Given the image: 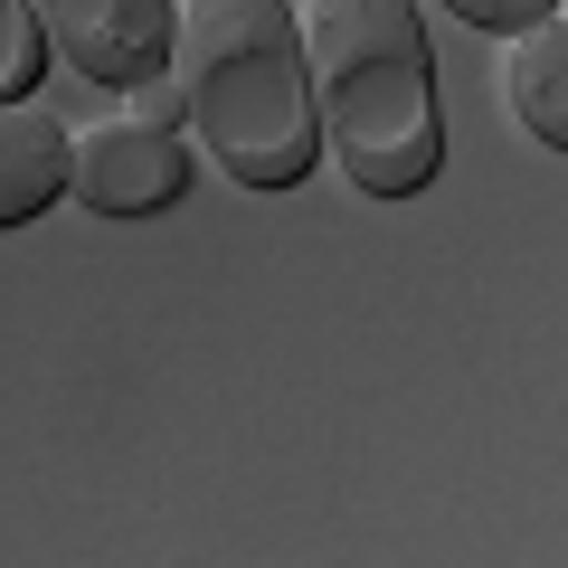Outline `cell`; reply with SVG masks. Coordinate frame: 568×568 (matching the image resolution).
Segmentation results:
<instances>
[{"label":"cell","mask_w":568,"mask_h":568,"mask_svg":"<svg viewBox=\"0 0 568 568\" xmlns=\"http://www.w3.org/2000/svg\"><path fill=\"white\" fill-rule=\"evenodd\" d=\"M171 95L190 152L246 190H294L313 171V67L294 0H171Z\"/></svg>","instance_id":"cell-1"},{"label":"cell","mask_w":568,"mask_h":568,"mask_svg":"<svg viewBox=\"0 0 568 568\" xmlns=\"http://www.w3.org/2000/svg\"><path fill=\"white\" fill-rule=\"evenodd\" d=\"M313 67V133L332 142L351 190L407 200L446 162V114H436V58H426L417 0H294Z\"/></svg>","instance_id":"cell-2"},{"label":"cell","mask_w":568,"mask_h":568,"mask_svg":"<svg viewBox=\"0 0 568 568\" xmlns=\"http://www.w3.org/2000/svg\"><path fill=\"white\" fill-rule=\"evenodd\" d=\"M190 181V123L181 95H142V104H104L67 133V200L104 209V219H142V209H171Z\"/></svg>","instance_id":"cell-3"},{"label":"cell","mask_w":568,"mask_h":568,"mask_svg":"<svg viewBox=\"0 0 568 568\" xmlns=\"http://www.w3.org/2000/svg\"><path fill=\"white\" fill-rule=\"evenodd\" d=\"M29 20L77 77L133 85L171 39V0H29Z\"/></svg>","instance_id":"cell-4"},{"label":"cell","mask_w":568,"mask_h":568,"mask_svg":"<svg viewBox=\"0 0 568 568\" xmlns=\"http://www.w3.org/2000/svg\"><path fill=\"white\" fill-rule=\"evenodd\" d=\"M493 95L530 142L568 152V10H540L521 29H493Z\"/></svg>","instance_id":"cell-5"},{"label":"cell","mask_w":568,"mask_h":568,"mask_svg":"<svg viewBox=\"0 0 568 568\" xmlns=\"http://www.w3.org/2000/svg\"><path fill=\"white\" fill-rule=\"evenodd\" d=\"M67 190V133L39 95H0V227H29Z\"/></svg>","instance_id":"cell-6"},{"label":"cell","mask_w":568,"mask_h":568,"mask_svg":"<svg viewBox=\"0 0 568 568\" xmlns=\"http://www.w3.org/2000/svg\"><path fill=\"white\" fill-rule=\"evenodd\" d=\"M39 58H48V39H39V20H29V0H0V95H29Z\"/></svg>","instance_id":"cell-7"},{"label":"cell","mask_w":568,"mask_h":568,"mask_svg":"<svg viewBox=\"0 0 568 568\" xmlns=\"http://www.w3.org/2000/svg\"><path fill=\"white\" fill-rule=\"evenodd\" d=\"M436 10H455V20H474V29H521V20H540L549 0H436Z\"/></svg>","instance_id":"cell-8"},{"label":"cell","mask_w":568,"mask_h":568,"mask_svg":"<svg viewBox=\"0 0 568 568\" xmlns=\"http://www.w3.org/2000/svg\"><path fill=\"white\" fill-rule=\"evenodd\" d=\"M559 10H568V0H559Z\"/></svg>","instance_id":"cell-9"}]
</instances>
